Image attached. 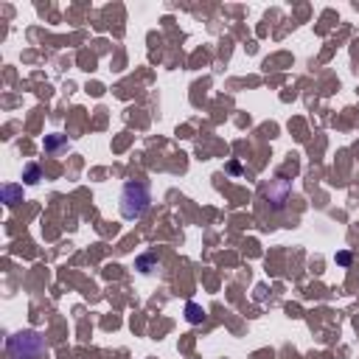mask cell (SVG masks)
<instances>
[{"mask_svg":"<svg viewBox=\"0 0 359 359\" xmlns=\"http://www.w3.org/2000/svg\"><path fill=\"white\" fill-rule=\"evenodd\" d=\"M152 205V191L146 183H138V180H129L121 191V213L124 219H143V213L149 211Z\"/></svg>","mask_w":359,"mask_h":359,"instance_id":"cell-1","label":"cell"},{"mask_svg":"<svg viewBox=\"0 0 359 359\" xmlns=\"http://www.w3.org/2000/svg\"><path fill=\"white\" fill-rule=\"evenodd\" d=\"M9 359H40L45 353V339L37 331H20L6 342Z\"/></svg>","mask_w":359,"mask_h":359,"instance_id":"cell-2","label":"cell"},{"mask_svg":"<svg viewBox=\"0 0 359 359\" xmlns=\"http://www.w3.org/2000/svg\"><path fill=\"white\" fill-rule=\"evenodd\" d=\"M185 317H188V323L197 325V323H202V320H205V311L199 309L197 303H188V306H185Z\"/></svg>","mask_w":359,"mask_h":359,"instance_id":"cell-3","label":"cell"},{"mask_svg":"<svg viewBox=\"0 0 359 359\" xmlns=\"http://www.w3.org/2000/svg\"><path fill=\"white\" fill-rule=\"evenodd\" d=\"M23 197V191L17 188V185H3V199H6V205H17Z\"/></svg>","mask_w":359,"mask_h":359,"instance_id":"cell-4","label":"cell"},{"mask_svg":"<svg viewBox=\"0 0 359 359\" xmlns=\"http://www.w3.org/2000/svg\"><path fill=\"white\" fill-rule=\"evenodd\" d=\"M59 146H65L62 135H51V138H45V152H57Z\"/></svg>","mask_w":359,"mask_h":359,"instance_id":"cell-5","label":"cell"},{"mask_svg":"<svg viewBox=\"0 0 359 359\" xmlns=\"http://www.w3.org/2000/svg\"><path fill=\"white\" fill-rule=\"evenodd\" d=\"M26 183H40V166H29L26 169Z\"/></svg>","mask_w":359,"mask_h":359,"instance_id":"cell-6","label":"cell"},{"mask_svg":"<svg viewBox=\"0 0 359 359\" xmlns=\"http://www.w3.org/2000/svg\"><path fill=\"white\" fill-rule=\"evenodd\" d=\"M152 264H155V258H152V255H143V258H138V269H141V272H152Z\"/></svg>","mask_w":359,"mask_h":359,"instance_id":"cell-7","label":"cell"},{"mask_svg":"<svg viewBox=\"0 0 359 359\" xmlns=\"http://www.w3.org/2000/svg\"><path fill=\"white\" fill-rule=\"evenodd\" d=\"M337 264H342V267H345V264H351V253H339L337 255Z\"/></svg>","mask_w":359,"mask_h":359,"instance_id":"cell-8","label":"cell"}]
</instances>
